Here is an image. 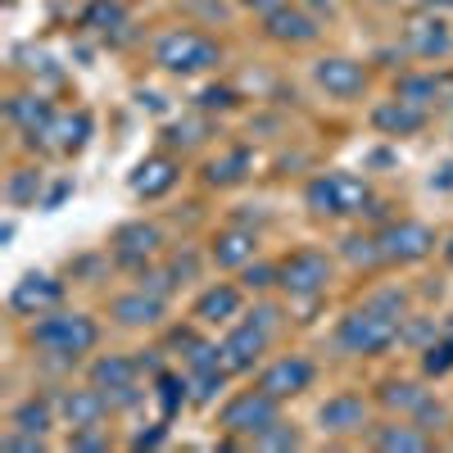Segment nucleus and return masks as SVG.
Wrapping results in <instances>:
<instances>
[{
    "mask_svg": "<svg viewBox=\"0 0 453 453\" xmlns=\"http://www.w3.org/2000/svg\"><path fill=\"white\" fill-rule=\"evenodd\" d=\"M313 82L335 100H354L367 91V68L358 59H345V55H326L313 64Z\"/></svg>",
    "mask_w": 453,
    "mask_h": 453,
    "instance_id": "nucleus-7",
    "label": "nucleus"
},
{
    "mask_svg": "<svg viewBox=\"0 0 453 453\" xmlns=\"http://www.w3.org/2000/svg\"><path fill=\"white\" fill-rule=\"evenodd\" d=\"M27 340H32L36 349H46V354L78 358V354L96 349L100 326H96V318H87V313H42V322L27 331Z\"/></svg>",
    "mask_w": 453,
    "mask_h": 453,
    "instance_id": "nucleus-2",
    "label": "nucleus"
},
{
    "mask_svg": "<svg viewBox=\"0 0 453 453\" xmlns=\"http://www.w3.org/2000/svg\"><path fill=\"white\" fill-rule=\"evenodd\" d=\"M155 399L164 408V418H177V408L186 403V381H177V376H159V381H155Z\"/></svg>",
    "mask_w": 453,
    "mask_h": 453,
    "instance_id": "nucleus-31",
    "label": "nucleus"
},
{
    "mask_svg": "<svg viewBox=\"0 0 453 453\" xmlns=\"http://www.w3.org/2000/svg\"><path fill=\"white\" fill-rule=\"evenodd\" d=\"M345 258L354 263V268H376V263H386L381 241H372V236H349L345 241Z\"/></svg>",
    "mask_w": 453,
    "mask_h": 453,
    "instance_id": "nucleus-30",
    "label": "nucleus"
},
{
    "mask_svg": "<svg viewBox=\"0 0 453 453\" xmlns=\"http://www.w3.org/2000/svg\"><path fill=\"white\" fill-rule=\"evenodd\" d=\"M426 399H431V395H426L422 386H412V381H386V386H381V403H386V408H399V412H418Z\"/></svg>",
    "mask_w": 453,
    "mask_h": 453,
    "instance_id": "nucleus-27",
    "label": "nucleus"
},
{
    "mask_svg": "<svg viewBox=\"0 0 453 453\" xmlns=\"http://www.w3.org/2000/svg\"><path fill=\"white\" fill-rule=\"evenodd\" d=\"M372 127H376V132H386V136H412V132H422V127H426V109L395 96V100H386V104H376V109H372Z\"/></svg>",
    "mask_w": 453,
    "mask_h": 453,
    "instance_id": "nucleus-15",
    "label": "nucleus"
},
{
    "mask_svg": "<svg viewBox=\"0 0 453 453\" xmlns=\"http://www.w3.org/2000/svg\"><path fill=\"white\" fill-rule=\"evenodd\" d=\"M304 200H309V209L318 218H358V213H367L372 191H367V181L354 177V173H322V177L309 181Z\"/></svg>",
    "mask_w": 453,
    "mask_h": 453,
    "instance_id": "nucleus-4",
    "label": "nucleus"
},
{
    "mask_svg": "<svg viewBox=\"0 0 453 453\" xmlns=\"http://www.w3.org/2000/svg\"><path fill=\"white\" fill-rule=\"evenodd\" d=\"M277 273H281L277 286H281L290 299H318V295H326V286H331V258L318 254V250H299V254H290V258L281 263Z\"/></svg>",
    "mask_w": 453,
    "mask_h": 453,
    "instance_id": "nucleus-6",
    "label": "nucleus"
},
{
    "mask_svg": "<svg viewBox=\"0 0 453 453\" xmlns=\"http://www.w3.org/2000/svg\"><path fill=\"white\" fill-rule=\"evenodd\" d=\"M113 318H119L123 326H155L164 318V295H150V290L119 295L113 299Z\"/></svg>",
    "mask_w": 453,
    "mask_h": 453,
    "instance_id": "nucleus-20",
    "label": "nucleus"
},
{
    "mask_svg": "<svg viewBox=\"0 0 453 453\" xmlns=\"http://www.w3.org/2000/svg\"><path fill=\"white\" fill-rule=\"evenodd\" d=\"M50 422H55L50 399H23V403L10 412V426H14V431H32V435H46Z\"/></svg>",
    "mask_w": 453,
    "mask_h": 453,
    "instance_id": "nucleus-25",
    "label": "nucleus"
},
{
    "mask_svg": "<svg viewBox=\"0 0 453 453\" xmlns=\"http://www.w3.org/2000/svg\"><path fill=\"white\" fill-rule=\"evenodd\" d=\"M263 32H268L273 42H281V46H309V42H318L313 14H304L299 5H277L273 14H263Z\"/></svg>",
    "mask_w": 453,
    "mask_h": 453,
    "instance_id": "nucleus-12",
    "label": "nucleus"
},
{
    "mask_svg": "<svg viewBox=\"0 0 453 453\" xmlns=\"http://www.w3.org/2000/svg\"><path fill=\"white\" fill-rule=\"evenodd\" d=\"M435 91H440L435 78H403L399 82V100H412V104H426Z\"/></svg>",
    "mask_w": 453,
    "mask_h": 453,
    "instance_id": "nucleus-33",
    "label": "nucleus"
},
{
    "mask_svg": "<svg viewBox=\"0 0 453 453\" xmlns=\"http://www.w3.org/2000/svg\"><path fill=\"white\" fill-rule=\"evenodd\" d=\"M241 313V286H209L200 299H196V322H204V326H218V322H226V318H236Z\"/></svg>",
    "mask_w": 453,
    "mask_h": 453,
    "instance_id": "nucleus-21",
    "label": "nucleus"
},
{
    "mask_svg": "<svg viewBox=\"0 0 453 453\" xmlns=\"http://www.w3.org/2000/svg\"><path fill=\"white\" fill-rule=\"evenodd\" d=\"M254 250H258V236L250 226H226L213 241V263L218 268H245V263H254Z\"/></svg>",
    "mask_w": 453,
    "mask_h": 453,
    "instance_id": "nucleus-19",
    "label": "nucleus"
},
{
    "mask_svg": "<svg viewBox=\"0 0 453 453\" xmlns=\"http://www.w3.org/2000/svg\"><path fill=\"white\" fill-rule=\"evenodd\" d=\"M5 113H10V123H14L19 132H27L32 141L50 136V123H55L50 100H42V96H14V100L5 104Z\"/></svg>",
    "mask_w": 453,
    "mask_h": 453,
    "instance_id": "nucleus-17",
    "label": "nucleus"
},
{
    "mask_svg": "<svg viewBox=\"0 0 453 453\" xmlns=\"http://www.w3.org/2000/svg\"><path fill=\"white\" fill-rule=\"evenodd\" d=\"M318 422H322V431H331V435H354V431L367 426V403H363L358 395H335V399H326V403L318 408Z\"/></svg>",
    "mask_w": 453,
    "mask_h": 453,
    "instance_id": "nucleus-16",
    "label": "nucleus"
},
{
    "mask_svg": "<svg viewBox=\"0 0 453 453\" xmlns=\"http://www.w3.org/2000/svg\"><path fill=\"white\" fill-rule=\"evenodd\" d=\"M136 367H141V363H132V358H123V354L96 358V363H91V386H100L104 395H109V390H123V386L136 381Z\"/></svg>",
    "mask_w": 453,
    "mask_h": 453,
    "instance_id": "nucleus-24",
    "label": "nucleus"
},
{
    "mask_svg": "<svg viewBox=\"0 0 453 453\" xmlns=\"http://www.w3.org/2000/svg\"><path fill=\"white\" fill-rule=\"evenodd\" d=\"M155 64L173 78H200V73H213L222 64V46L204 32L191 27H173L155 42Z\"/></svg>",
    "mask_w": 453,
    "mask_h": 453,
    "instance_id": "nucleus-1",
    "label": "nucleus"
},
{
    "mask_svg": "<svg viewBox=\"0 0 453 453\" xmlns=\"http://www.w3.org/2000/svg\"><path fill=\"white\" fill-rule=\"evenodd\" d=\"M200 104H204V109H232V104H236V96L226 91V87H218V91H204V96H200Z\"/></svg>",
    "mask_w": 453,
    "mask_h": 453,
    "instance_id": "nucleus-39",
    "label": "nucleus"
},
{
    "mask_svg": "<svg viewBox=\"0 0 453 453\" xmlns=\"http://www.w3.org/2000/svg\"><path fill=\"white\" fill-rule=\"evenodd\" d=\"M68 449H87V453H100V449H109V440L104 435H91V431H73V444Z\"/></svg>",
    "mask_w": 453,
    "mask_h": 453,
    "instance_id": "nucleus-38",
    "label": "nucleus"
},
{
    "mask_svg": "<svg viewBox=\"0 0 453 453\" xmlns=\"http://www.w3.org/2000/svg\"><path fill=\"white\" fill-rule=\"evenodd\" d=\"M449 335H453V318H449Z\"/></svg>",
    "mask_w": 453,
    "mask_h": 453,
    "instance_id": "nucleus-43",
    "label": "nucleus"
},
{
    "mask_svg": "<svg viewBox=\"0 0 453 453\" xmlns=\"http://www.w3.org/2000/svg\"><path fill=\"white\" fill-rule=\"evenodd\" d=\"M399 335H403V326H399V318H395V313L367 304V309H358V313H349L345 322H340L335 345L345 349V354L372 358V354H386Z\"/></svg>",
    "mask_w": 453,
    "mask_h": 453,
    "instance_id": "nucleus-3",
    "label": "nucleus"
},
{
    "mask_svg": "<svg viewBox=\"0 0 453 453\" xmlns=\"http://www.w3.org/2000/svg\"><path fill=\"white\" fill-rule=\"evenodd\" d=\"M119 19H123V5H119V0H100V5L87 10V27H113Z\"/></svg>",
    "mask_w": 453,
    "mask_h": 453,
    "instance_id": "nucleus-34",
    "label": "nucleus"
},
{
    "mask_svg": "<svg viewBox=\"0 0 453 453\" xmlns=\"http://www.w3.org/2000/svg\"><path fill=\"white\" fill-rule=\"evenodd\" d=\"M177 177H181L177 159L155 155V159H145V164L136 168V177H132V191H136V196H145V200H159V196H168L173 186H177Z\"/></svg>",
    "mask_w": 453,
    "mask_h": 453,
    "instance_id": "nucleus-18",
    "label": "nucleus"
},
{
    "mask_svg": "<svg viewBox=\"0 0 453 453\" xmlns=\"http://www.w3.org/2000/svg\"><path fill=\"white\" fill-rule=\"evenodd\" d=\"M87 132H91V119H87V113H64V119L50 123L55 150H82V145H87Z\"/></svg>",
    "mask_w": 453,
    "mask_h": 453,
    "instance_id": "nucleus-26",
    "label": "nucleus"
},
{
    "mask_svg": "<svg viewBox=\"0 0 453 453\" xmlns=\"http://www.w3.org/2000/svg\"><path fill=\"white\" fill-rule=\"evenodd\" d=\"M422 372L435 376V381L453 372V335H444V340H435V345L422 349Z\"/></svg>",
    "mask_w": 453,
    "mask_h": 453,
    "instance_id": "nucleus-29",
    "label": "nucleus"
},
{
    "mask_svg": "<svg viewBox=\"0 0 453 453\" xmlns=\"http://www.w3.org/2000/svg\"><path fill=\"white\" fill-rule=\"evenodd\" d=\"M313 5H326V0H313Z\"/></svg>",
    "mask_w": 453,
    "mask_h": 453,
    "instance_id": "nucleus-44",
    "label": "nucleus"
},
{
    "mask_svg": "<svg viewBox=\"0 0 453 453\" xmlns=\"http://www.w3.org/2000/svg\"><path fill=\"white\" fill-rule=\"evenodd\" d=\"M222 386H226V367H213V372H196V403H213Z\"/></svg>",
    "mask_w": 453,
    "mask_h": 453,
    "instance_id": "nucleus-32",
    "label": "nucleus"
},
{
    "mask_svg": "<svg viewBox=\"0 0 453 453\" xmlns=\"http://www.w3.org/2000/svg\"><path fill=\"white\" fill-rule=\"evenodd\" d=\"M309 386H313V363L299 358V354L277 358L268 372L258 376V390H268L273 399H295L299 390H309Z\"/></svg>",
    "mask_w": 453,
    "mask_h": 453,
    "instance_id": "nucleus-9",
    "label": "nucleus"
},
{
    "mask_svg": "<svg viewBox=\"0 0 453 453\" xmlns=\"http://www.w3.org/2000/svg\"><path fill=\"white\" fill-rule=\"evenodd\" d=\"M254 444H258V449H299V435H295L290 426H281V422H277V426L263 431Z\"/></svg>",
    "mask_w": 453,
    "mask_h": 453,
    "instance_id": "nucleus-35",
    "label": "nucleus"
},
{
    "mask_svg": "<svg viewBox=\"0 0 453 453\" xmlns=\"http://www.w3.org/2000/svg\"><path fill=\"white\" fill-rule=\"evenodd\" d=\"M245 5H254L258 14H273L277 5H286V0H245Z\"/></svg>",
    "mask_w": 453,
    "mask_h": 453,
    "instance_id": "nucleus-41",
    "label": "nucleus"
},
{
    "mask_svg": "<svg viewBox=\"0 0 453 453\" xmlns=\"http://www.w3.org/2000/svg\"><path fill=\"white\" fill-rule=\"evenodd\" d=\"M36 186H42V177H36V173H19V177L10 181V200H14V204L32 200V196H36Z\"/></svg>",
    "mask_w": 453,
    "mask_h": 453,
    "instance_id": "nucleus-37",
    "label": "nucleus"
},
{
    "mask_svg": "<svg viewBox=\"0 0 453 453\" xmlns=\"http://www.w3.org/2000/svg\"><path fill=\"white\" fill-rule=\"evenodd\" d=\"M444 258H449V263H453V241H449V245H444Z\"/></svg>",
    "mask_w": 453,
    "mask_h": 453,
    "instance_id": "nucleus-42",
    "label": "nucleus"
},
{
    "mask_svg": "<svg viewBox=\"0 0 453 453\" xmlns=\"http://www.w3.org/2000/svg\"><path fill=\"white\" fill-rule=\"evenodd\" d=\"M281 273L268 268V263H245V290H268Z\"/></svg>",
    "mask_w": 453,
    "mask_h": 453,
    "instance_id": "nucleus-36",
    "label": "nucleus"
},
{
    "mask_svg": "<svg viewBox=\"0 0 453 453\" xmlns=\"http://www.w3.org/2000/svg\"><path fill=\"white\" fill-rule=\"evenodd\" d=\"M372 444L386 449V453H426V449H431V435H426V426L395 422V426H376Z\"/></svg>",
    "mask_w": 453,
    "mask_h": 453,
    "instance_id": "nucleus-23",
    "label": "nucleus"
},
{
    "mask_svg": "<svg viewBox=\"0 0 453 453\" xmlns=\"http://www.w3.org/2000/svg\"><path fill=\"white\" fill-rule=\"evenodd\" d=\"M263 349H268V326L245 322V326H236L232 335L222 340V367L226 372H250L263 358Z\"/></svg>",
    "mask_w": 453,
    "mask_h": 453,
    "instance_id": "nucleus-11",
    "label": "nucleus"
},
{
    "mask_svg": "<svg viewBox=\"0 0 453 453\" xmlns=\"http://www.w3.org/2000/svg\"><path fill=\"white\" fill-rule=\"evenodd\" d=\"M109 408H113V403H109V395H104L100 386H91V390H68V395L59 399V412H64V422H68L73 431H96V426L104 422Z\"/></svg>",
    "mask_w": 453,
    "mask_h": 453,
    "instance_id": "nucleus-13",
    "label": "nucleus"
},
{
    "mask_svg": "<svg viewBox=\"0 0 453 453\" xmlns=\"http://www.w3.org/2000/svg\"><path fill=\"white\" fill-rule=\"evenodd\" d=\"M408 50L422 59H440L453 50V36L440 19H418V23H408Z\"/></svg>",
    "mask_w": 453,
    "mask_h": 453,
    "instance_id": "nucleus-22",
    "label": "nucleus"
},
{
    "mask_svg": "<svg viewBox=\"0 0 453 453\" xmlns=\"http://www.w3.org/2000/svg\"><path fill=\"white\" fill-rule=\"evenodd\" d=\"M277 403H281V399H273L268 390H245V395H236L232 403L218 412V422H222L226 435H250V440H258L268 426L281 422V418H277Z\"/></svg>",
    "mask_w": 453,
    "mask_h": 453,
    "instance_id": "nucleus-5",
    "label": "nucleus"
},
{
    "mask_svg": "<svg viewBox=\"0 0 453 453\" xmlns=\"http://www.w3.org/2000/svg\"><path fill=\"white\" fill-rule=\"evenodd\" d=\"M376 241H381L386 263H422L435 250V232L426 222H395L390 232L376 236Z\"/></svg>",
    "mask_w": 453,
    "mask_h": 453,
    "instance_id": "nucleus-8",
    "label": "nucleus"
},
{
    "mask_svg": "<svg viewBox=\"0 0 453 453\" xmlns=\"http://www.w3.org/2000/svg\"><path fill=\"white\" fill-rule=\"evenodd\" d=\"M164 444V426H155V431H141L136 440H132V449H159Z\"/></svg>",
    "mask_w": 453,
    "mask_h": 453,
    "instance_id": "nucleus-40",
    "label": "nucleus"
},
{
    "mask_svg": "<svg viewBox=\"0 0 453 453\" xmlns=\"http://www.w3.org/2000/svg\"><path fill=\"white\" fill-rule=\"evenodd\" d=\"M245 168H250V155H245V150H232L226 159H213L204 177H209V186H232V181L245 177Z\"/></svg>",
    "mask_w": 453,
    "mask_h": 453,
    "instance_id": "nucleus-28",
    "label": "nucleus"
},
{
    "mask_svg": "<svg viewBox=\"0 0 453 453\" xmlns=\"http://www.w3.org/2000/svg\"><path fill=\"white\" fill-rule=\"evenodd\" d=\"M59 295H64V286H59L55 277L32 273V277H23V281L10 290V309H14V313H32V318H42V313H50V309L59 304Z\"/></svg>",
    "mask_w": 453,
    "mask_h": 453,
    "instance_id": "nucleus-14",
    "label": "nucleus"
},
{
    "mask_svg": "<svg viewBox=\"0 0 453 453\" xmlns=\"http://www.w3.org/2000/svg\"><path fill=\"white\" fill-rule=\"evenodd\" d=\"M159 250V226L155 222H123L119 232H113V258L123 263V268H141L150 263Z\"/></svg>",
    "mask_w": 453,
    "mask_h": 453,
    "instance_id": "nucleus-10",
    "label": "nucleus"
}]
</instances>
